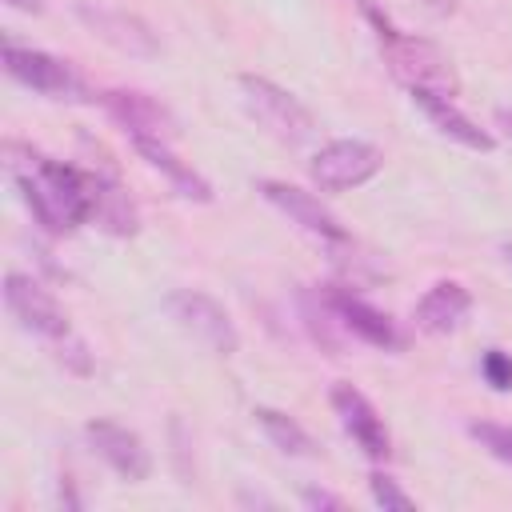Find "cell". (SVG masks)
<instances>
[{"label":"cell","mask_w":512,"mask_h":512,"mask_svg":"<svg viewBox=\"0 0 512 512\" xmlns=\"http://www.w3.org/2000/svg\"><path fill=\"white\" fill-rule=\"evenodd\" d=\"M4 164L12 184L20 188V200L36 216V224L52 236H64L80 224L92 220V200H96V172L72 168L64 160L40 156L16 140L4 144Z\"/></svg>","instance_id":"cell-1"},{"label":"cell","mask_w":512,"mask_h":512,"mask_svg":"<svg viewBox=\"0 0 512 512\" xmlns=\"http://www.w3.org/2000/svg\"><path fill=\"white\" fill-rule=\"evenodd\" d=\"M376 36H380V52H384V64L388 72L412 92H440L448 100L460 96V76L452 68V56L436 44V40H424V36H412V32H396L388 24L376 20Z\"/></svg>","instance_id":"cell-2"},{"label":"cell","mask_w":512,"mask_h":512,"mask_svg":"<svg viewBox=\"0 0 512 512\" xmlns=\"http://www.w3.org/2000/svg\"><path fill=\"white\" fill-rule=\"evenodd\" d=\"M236 88H240V104L244 112L268 132L276 136L280 144L288 148H300L316 136V116L280 84H272L268 76H256V72H244L236 76Z\"/></svg>","instance_id":"cell-3"},{"label":"cell","mask_w":512,"mask_h":512,"mask_svg":"<svg viewBox=\"0 0 512 512\" xmlns=\"http://www.w3.org/2000/svg\"><path fill=\"white\" fill-rule=\"evenodd\" d=\"M4 72L12 80H20L24 88L48 96V100H72V104H92L100 96H92V88L84 84V76L52 56V52H40V48H20V44H4Z\"/></svg>","instance_id":"cell-4"},{"label":"cell","mask_w":512,"mask_h":512,"mask_svg":"<svg viewBox=\"0 0 512 512\" xmlns=\"http://www.w3.org/2000/svg\"><path fill=\"white\" fill-rule=\"evenodd\" d=\"M164 308H168L172 320H176L192 340H200L208 352L232 356V352L240 348V332H236L232 316L224 312V304H220L216 296H208V292H200V288H176V292H168Z\"/></svg>","instance_id":"cell-5"},{"label":"cell","mask_w":512,"mask_h":512,"mask_svg":"<svg viewBox=\"0 0 512 512\" xmlns=\"http://www.w3.org/2000/svg\"><path fill=\"white\" fill-rule=\"evenodd\" d=\"M384 168V152L368 140H328L316 148L308 176L320 192H348L368 184Z\"/></svg>","instance_id":"cell-6"},{"label":"cell","mask_w":512,"mask_h":512,"mask_svg":"<svg viewBox=\"0 0 512 512\" xmlns=\"http://www.w3.org/2000/svg\"><path fill=\"white\" fill-rule=\"evenodd\" d=\"M4 304H8V312L20 320L24 332L48 340L52 348L64 344L68 336H76L72 324H68V312L56 304V296H52L48 288H40V284H36L32 276H24V272H8V276H4Z\"/></svg>","instance_id":"cell-7"},{"label":"cell","mask_w":512,"mask_h":512,"mask_svg":"<svg viewBox=\"0 0 512 512\" xmlns=\"http://www.w3.org/2000/svg\"><path fill=\"white\" fill-rule=\"evenodd\" d=\"M256 192L272 204V208H280L300 232H308L312 240H320V244H328V248H348L352 240H348V232H344V224L312 196V192H304V188H296V184H288V180H256Z\"/></svg>","instance_id":"cell-8"},{"label":"cell","mask_w":512,"mask_h":512,"mask_svg":"<svg viewBox=\"0 0 512 512\" xmlns=\"http://www.w3.org/2000/svg\"><path fill=\"white\" fill-rule=\"evenodd\" d=\"M76 20L96 36V40H104L108 48H116V52H124V56H156L160 52V40H156V32L140 20V16H132V12H124V8H112V4H96V0H80L76 4Z\"/></svg>","instance_id":"cell-9"},{"label":"cell","mask_w":512,"mask_h":512,"mask_svg":"<svg viewBox=\"0 0 512 512\" xmlns=\"http://www.w3.org/2000/svg\"><path fill=\"white\" fill-rule=\"evenodd\" d=\"M100 104L108 108V116L132 136V140H172L176 136V116L148 92L136 88H108L100 96Z\"/></svg>","instance_id":"cell-10"},{"label":"cell","mask_w":512,"mask_h":512,"mask_svg":"<svg viewBox=\"0 0 512 512\" xmlns=\"http://www.w3.org/2000/svg\"><path fill=\"white\" fill-rule=\"evenodd\" d=\"M332 408H336V416H340V428L356 440V448H360L368 460H388V456H392V436H388L380 412L372 408V400H368L356 384H348V380L332 384Z\"/></svg>","instance_id":"cell-11"},{"label":"cell","mask_w":512,"mask_h":512,"mask_svg":"<svg viewBox=\"0 0 512 512\" xmlns=\"http://www.w3.org/2000/svg\"><path fill=\"white\" fill-rule=\"evenodd\" d=\"M84 436H88L92 452H96L116 476H124V480H132V484H140V480L152 476V452L144 448V440H140L132 428H124V424H116V420H88V424H84Z\"/></svg>","instance_id":"cell-12"},{"label":"cell","mask_w":512,"mask_h":512,"mask_svg":"<svg viewBox=\"0 0 512 512\" xmlns=\"http://www.w3.org/2000/svg\"><path fill=\"white\" fill-rule=\"evenodd\" d=\"M324 300H328L332 316L340 320V328L352 332L356 340H364V344H372V348H384V352L404 348V336L396 332V324H392L380 308H372L368 300H360L356 292H348V288H328Z\"/></svg>","instance_id":"cell-13"},{"label":"cell","mask_w":512,"mask_h":512,"mask_svg":"<svg viewBox=\"0 0 512 512\" xmlns=\"http://www.w3.org/2000/svg\"><path fill=\"white\" fill-rule=\"evenodd\" d=\"M408 96H412V104L428 116V124H432L440 136L456 140L460 148H472V152H492V148H496L492 132H484L472 116H464V112L456 108V100H448V96H440V92H420V88H412Z\"/></svg>","instance_id":"cell-14"},{"label":"cell","mask_w":512,"mask_h":512,"mask_svg":"<svg viewBox=\"0 0 512 512\" xmlns=\"http://www.w3.org/2000/svg\"><path fill=\"white\" fill-rule=\"evenodd\" d=\"M468 312H472V292L460 280H436L416 300V328L428 336H448L464 324Z\"/></svg>","instance_id":"cell-15"},{"label":"cell","mask_w":512,"mask_h":512,"mask_svg":"<svg viewBox=\"0 0 512 512\" xmlns=\"http://www.w3.org/2000/svg\"><path fill=\"white\" fill-rule=\"evenodd\" d=\"M132 144H136V152L148 160V168L164 172L168 184H172L184 200H196V204H208V200H212V184H208L188 160H180V156L168 148V140H132Z\"/></svg>","instance_id":"cell-16"},{"label":"cell","mask_w":512,"mask_h":512,"mask_svg":"<svg viewBox=\"0 0 512 512\" xmlns=\"http://www.w3.org/2000/svg\"><path fill=\"white\" fill-rule=\"evenodd\" d=\"M92 224H96V228H104L108 236H132V232L140 228V216H136V204L128 200V192H124L112 176H100V172H96Z\"/></svg>","instance_id":"cell-17"},{"label":"cell","mask_w":512,"mask_h":512,"mask_svg":"<svg viewBox=\"0 0 512 512\" xmlns=\"http://www.w3.org/2000/svg\"><path fill=\"white\" fill-rule=\"evenodd\" d=\"M252 416H256V424L264 428V436H268L284 456H316V440H312L308 428L296 424L288 412H280V408H264V404H260Z\"/></svg>","instance_id":"cell-18"},{"label":"cell","mask_w":512,"mask_h":512,"mask_svg":"<svg viewBox=\"0 0 512 512\" xmlns=\"http://www.w3.org/2000/svg\"><path fill=\"white\" fill-rule=\"evenodd\" d=\"M468 436H472L488 456H496L500 464L512 468V428H508V424H496V420H472V424H468Z\"/></svg>","instance_id":"cell-19"},{"label":"cell","mask_w":512,"mask_h":512,"mask_svg":"<svg viewBox=\"0 0 512 512\" xmlns=\"http://www.w3.org/2000/svg\"><path fill=\"white\" fill-rule=\"evenodd\" d=\"M368 492H372V500L380 504V508H396V512H412L416 508V496H408L392 476H384V472H372L368 476Z\"/></svg>","instance_id":"cell-20"},{"label":"cell","mask_w":512,"mask_h":512,"mask_svg":"<svg viewBox=\"0 0 512 512\" xmlns=\"http://www.w3.org/2000/svg\"><path fill=\"white\" fill-rule=\"evenodd\" d=\"M480 372L496 392H512V356L504 348H488L480 360Z\"/></svg>","instance_id":"cell-21"},{"label":"cell","mask_w":512,"mask_h":512,"mask_svg":"<svg viewBox=\"0 0 512 512\" xmlns=\"http://www.w3.org/2000/svg\"><path fill=\"white\" fill-rule=\"evenodd\" d=\"M300 500H304V508H344V500L332 496V492H324V488H304Z\"/></svg>","instance_id":"cell-22"},{"label":"cell","mask_w":512,"mask_h":512,"mask_svg":"<svg viewBox=\"0 0 512 512\" xmlns=\"http://www.w3.org/2000/svg\"><path fill=\"white\" fill-rule=\"evenodd\" d=\"M8 8H20V12H44V4L40 0H4Z\"/></svg>","instance_id":"cell-23"},{"label":"cell","mask_w":512,"mask_h":512,"mask_svg":"<svg viewBox=\"0 0 512 512\" xmlns=\"http://www.w3.org/2000/svg\"><path fill=\"white\" fill-rule=\"evenodd\" d=\"M496 124H500V128L512 136V108H496Z\"/></svg>","instance_id":"cell-24"},{"label":"cell","mask_w":512,"mask_h":512,"mask_svg":"<svg viewBox=\"0 0 512 512\" xmlns=\"http://www.w3.org/2000/svg\"><path fill=\"white\" fill-rule=\"evenodd\" d=\"M500 256H504V260L512 264V244H500Z\"/></svg>","instance_id":"cell-25"}]
</instances>
